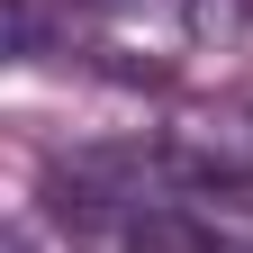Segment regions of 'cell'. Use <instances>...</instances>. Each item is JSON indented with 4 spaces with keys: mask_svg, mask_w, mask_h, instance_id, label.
I'll return each mask as SVG.
<instances>
[{
    "mask_svg": "<svg viewBox=\"0 0 253 253\" xmlns=\"http://www.w3.org/2000/svg\"><path fill=\"white\" fill-rule=\"evenodd\" d=\"M190 163L217 181H253V100H226L190 126Z\"/></svg>",
    "mask_w": 253,
    "mask_h": 253,
    "instance_id": "cell-1",
    "label": "cell"
},
{
    "mask_svg": "<svg viewBox=\"0 0 253 253\" xmlns=\"http://www.w3.org/2000/svg\"><path fill=\"white\" fill-rule=\"evenodd\" d=\"M126 253H217V235L181 208H136L126 217Z\"/></svg>",
    "mask_w": 253,
    "mask_h": 253,
    "instance_id": "cell-2",
    "label": "cell"
},
{
    "mask_svg": "<svg viewBox=\"0 0 253 253\" xmlns=\"http://www.w3.org/2000/svg\"><path fill=\"white\" fill-rule=\"evenodd\" d=\"M181 18H190V37L217 45V54L253 45V0H181Z\"/></svg>",
    "mask_w": 253,
    "mask_h": 253,
    "instance_id": "cell-3",
    "label": "cell"
},
{
    "mask_svg": "<svg viewBox=\"0 0 253 253\" xmlns=\"http://www.w3.org/2000/svg\"><path fill=\"white\" fill-rule=\"evenodd\" d=\"M9 253H37V244H27V235H18V244H9Z\"/></svg>",
    "mask_w": 253,
    "mask_h": 253,
    "instance_id": "cell-4",
    "label": "cell"
}]
</instances>
